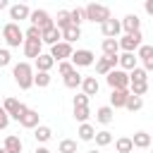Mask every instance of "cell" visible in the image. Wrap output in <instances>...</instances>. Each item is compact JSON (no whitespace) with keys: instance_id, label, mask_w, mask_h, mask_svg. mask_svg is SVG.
I'll return each instance as SVG.
<instances>
[{"instance_id":"cell-1","label":"cell","mask_w":153,"mask_h":153,"mask_svg":"<svg viewBox=\"0 0 153 153\" xmlns=\"http://www.w3.org/2000/svg\"><path fill=\"white\" fill-rule=\"evenodd\" d=\"M33 67L29 65V62H17L14 67H12V76H14V81H17V86L22 88V91H26V88H31L33 86Z\"/></svg>"},{"instance_id":"cell-2","label":"cell","mask_w":153,"mask_h":153,"mask_svg":"<svg viewBox=\"0 0 153 153\" xmlns=\"http://www.w3.org/2000/svg\"><path fill=\"white\" fill-rule=\"evenodd\" d=\"M84 17H86V22H93V24H103V22L112 19L110 7H105V5H96V2H91V5L84 7Z\"/></svg>"},{"instance_id":"cell-3","label":"cell","mask_w":153,"mask_h":153,"mask_svg":"<svg viewBox=\"0 0 153 153\" xmlns=\"http://www.w3.org/2000/svg\"><path fill=\"white\" fill-rule=\"evenodd\" d=\"M2 38H5V43H7L10 48L24 45V31H22L19 24H14V22H10V24L2 26Z\"/></svg>"},{"instance_id":"cell-4","label":"cell","mask_w":153,"mask_h":153,"mask_svg":"<svg viewBox=\"0 0 153 153\" xmlns=\"http://www.w3.org/2000/svg\"><path fill=\"white\" fill-rule=\"evenodd\" d=\"M105 79H108V86H110L112 91H124V88H129V72L112 69Z\"/></svg>"},{"instance_id":"cell-5","label":"cell","mask_w":153,"mask_h":153,"mask_svg":"<svg viewBox=\"0 0 153 153\" xmlns=\"http://www.w3.org/2000/svg\"><path fill=\"white\" fill-rule=\"evenodd\" d=\"M143 36H141V31H136V33H124L117 43H120V50H124V53H134V50H139L141 45H143V41H141Z\"/></svg>"},{"instance_id":"cell-6","label":"cell","mask_w":153,"mask_h":153,"mask_svg":"<svg viewBox=\"0 0 153 153\" xmlns=\"http://www.w3.org/2000/svg\"><path fill=\"white\" fill-rule=\"evenodd\" d=\"M29 22H31V26H36V29H41V31H45V29L55 26V24H53V19H50V14H48L45 10H31Z\"/></svg>"},{"instance_id":"cell-7","label":"cell","mask_w":153,"mask_h":153,"mask_svg":"<svg viewBox=\"0 0 153 153\" xmlns=\"http://www.w3.org/2000/svg\"><path fill=\"white\" fill-rule=\"evenodd\" d=\"M69 62L74 65V69H76V67H91V65L96 62V55H93L91 50H86V48H81V50H74V53H72V57H69Z\"/></svg>"},{"instance_id":"cell-8","label":"cell","mask_w":153,"mask_h":153,"mask_svg":"<svg viewBox=\"0 0 153 153\" xmlns=\"http://www.w3.org/2000/svg\"><path fill=\"white\" fill-rule=\"evenodd\" d=\"M72 45L69 43H65V41H60V43H55L53 48H50V57L55 60V62H65V60H69L72 57Z\"/></svg>"},{"instance_id":"cell-9","label":"cell","mask_w":153,"mask_h":153,"mask_svg":"<svg viewBox=\"0 0 153 153\" xmlns=\"http://www.w3.org/2000/svg\"><path fill=\"white\" fill-rule=\"evenodd\" d=\"M24 129H36L38 124H41V115H38V110H31V108H26L22 115H19V120H17Z\"/></svg>"},{"instance_id":"cell-10","label":"cell","mask_w":153,"mask_h":153,"mask_svg":"<svg viewBox=\"0 0 153 153\" xmlns=\"http://www.w3.org/2000/svg\"><path fill=\"white\" fill-rule=\"evenodd\" d=\"M2 108H5V112L10 115V120H19V115L26 110V105H24V103H19L17 98H5Z\"/></svg>"},{"instance_id":"cell-11","label":"cell","mask_w":153,"mask_h":153,"mask_svg":"<svg viewBox=\"0 0 153 153\" xmlns=\"http://www.w3.org/2000/svg\"><path fill=\"white\" fill-rule=\"evenodd\" d=\"M112 69H117V57H98L96 60V72L98 74H103V76H108Z\"/></svg>"},{"instance_id":"cell-12","label":"cell","mask_w":153,"mask_h":153,"mask_svg":"<svg viewBox=\"0 0 153 153\" xmlns=\"http://www.w3.org/2000/svg\"><path fill=\"white\" fill-rule=\"evenodd\" d=\"M29 17H31L29 5H24V2L10 5V19H14V24H17V22H22V19H29Z\"/></svg>"},{"instance_id":"cell-13","label":"cell","mask_w":153,"mask_h":153,"mask_svg":"<svg viewBox=\"0 0 153 153\" xmlns=\"http://www.w3.org/2000/svg\"><path fill=\"white\" fill-rule=\"evenodd\" d=\"M120 31H122V24H120L117 19H108V22L100 24V33H103L105 38H117Z\"/></svg>"},{"instance_id":"cell-14","label":"cell","mask_w":153,"mask_h":153,"mask_svg":"<svg viewBox=\"0 0 153 153\" xmlns=\"http://www.w3.org/2000/svg\"><path fill=\"white\" fill-rule=\"evenodd\" d=\"M60 38H62V31H60V29H55V26H50V29L41 31V43H48L50 48H53L55 43H60Z\"/></svg>"},{"instance_id":"cell-15","label":"cell","mask_w":153,"mask_h":153,"mask_svg":"<svg viewBox=\"0 0 153 153\" xmlns=\"http://www.w3.org/2000/svg\"><path fill=\"white\" fill-rule=\"evenodd\" d=\"M136 55L134 53H122V55H117V65H120V69L122 72H131L134 67H136Z\"/></svg>"},{"instance_id":"cell-16","label":"cell","mask_w":153,"mask_h":153,"mask_svg":"<svg viewBox=\"0 0 153 153\" xmlns=\"http://www.w3.org/2000/svg\"><path fill=\"white\" fill-rule=\"evenodd\" d=\"M120 24H122V29H124L127 33H136V31H141V19H139L136 14H127Z\"/></svg>"},{"instance_id":"cell-17","label":"cell","mask_w":153,"mask_h":153,"mask_svg":"<svg viewBox=\"0 0 153 153\" xmlns=\"http://www.w3.org/2000/svg\"><path fill=\"white\" fill-rule=\"evenodd\" d=\"M98 88H100V84H98V79L96 76H84V81H81V93L84 96H96L98 93Z\"/></svg>"},{"instance_id":"cell-18","label":"cell","mask_w":153,"mask_h":153,"mask_svg":"<svg viewBox=\"0 0 153 153\" xmlns=\"http://www.w3.org/2000/svg\"><path fill=\"white\" fill-rule=\"evenodd\" d=\"M103 55L105 57H117V53H120V43H117V38H103Z\"/></svg>"},{"instance_id":"cell-19","label":"cell","mask_w":153,"mask_h":153,"mask_svg":"<svg viewBox=\"0 0 153 153\" xmlns=\"http://www.w3.org/2000/svg\"><path fill=\"white\" fill-rule=\"evenodd\" d=\"M53 65H55V60L50 57V53H41L36 57V72H50Z\"/></svg>"},{"instance_id":"cell-20","label":"cell","mask_w":153,"mask_h":153,"mask_svg":"<svg viewBox=\"0 0 153 153\" xmlns=\"http://www.w3.org/2000/svg\"><path fill=\"white\" fill-rule=\"evenodd\" d=\"M127 98H129V88H124V91H112V93H110V108H112V110H115V108H124Z\"/></svg>"},{"instance_id":"cell-21","label":"cell","mask_w":153,"mask_h":153,"mask_svg":"<svg viewBox=\"0 0 153 153\" xmlns=\"http://www.w3.org/2000/svg\"><path fill=\"white\" fill-rule=\"evenodd\" d=\"M2 148H5L7 153H22V148H24V143H22V139H19V136H14V134H10V136L5 139V143H2Z\"/></svg>"},{"instance_id":"cell-22","label":"cell","mask_w":153,"mask_h":153,"mask_svg":"<svg viewBox=\"0 0 153 153\" xmlns=\"http://www.w3.org/2000/svg\"><path fill=\"white\" fill-rule=\"evenodd\" d=\"M22 48H24V55H26V57H33V60H36V57L41 55L43 43H41V41H24Z\"/></svg>"},{"instance_id":"cell-23","label":"cell","mask_w":153,"mask_h":153,"mask_svg":"<svg viewBox=\"0 0 153 153\" xmlns=\"http://www.w3.org/2000/svg\"><path fill=\"white\" fill-rule=\"evenodd\" d=\"M112 117H115V110H112L110 105H100V108L96 110V120H98L100 124H110Z\"/></svg>"},{"instance_id":"cell-24","label":"cell","mask_w":153,"mask_h":153,"mask_svg":"<svg viewBox=\"0 0 153 153\" xmlns=\"http://www.w3.org/2000/svg\"><path fill=\"white\" fill-rule=\"evenodd\" d=\"M62 81H65V86H67V88H79V86H81V81H84V76H81L76 69H72L69 74H65V76H62Z\"/></svg>"},{"instance_id":"cell-25","label":"cell","mask_w":153,"mask_h":153,"mask_svg":"<svg viewBox=\"0 0 153 153\" xmlns=\"http://www.w3.org/2000/svg\"><path fill=\"white\" fill-rule=\"evenodd\" d=\"M50 136H53V129H50L48 124H38V127L33 129V139H36L38 143H45V141H50Z\"/></svg>"},{"instance_id":"cell-26","label":"cell","mask_w":153,"mask_h":153,"mask_svg":"<svg viewBox=\"0 0 153 153\" xmlns=\"http://www.w3.org/2000/svg\"><path fill=\"white\" fill-rule=\"evenodd\" d=\"M53 24H55V29H60V31L69 29V26H72V19H69V10H60V12H57V19H55Z\"/></svg>"},{"instance_id":"cell-27","label":"cell","mask_w":153,"mask_h":153,"mask_svg":"<svg viewBox=\"0 0 153 153\" xmlns=\"http://www.w3.org/2000/svg\"><path fill=\"white\" fill-rule=\"evenodd\" d=\"M131 143H134V148H148L151 146V134L148 131H136L131 136Z\"/></svg>"},{"instance_id":"cell-28","label":"cell","mask_w":153,"mask_h":153,"mask_svg":"<svg viewBox=\"0 0 153 153\" xmlns=\"http://www.w3.org/2000/svg\"><path fill=\"white\" fill-rule=\"evenodd\" d=\"M141 81L148 84V72H146L143 67H134V69L129 72V84H141Z\"/></svg>"},{"instance_id":"cell-29","label":"cell","mask_w":153,"mask_h":153,"mask_svg":"<svg viewBox=\"0 0 153 153\" xmlns=\"http://www.w3.org/2000/svg\"><path fill=\"white\" fill-rule=\"evenodd\" d=\"M76 134H79V139H81V141H93V136H96V129H93L88 122H84V124H79Z\"/></svg>"},{"instance_id":"cell-30","label":"cell","mask_w":153,"mask_h":153,"mask_svg":"<svg viewBox=\"0 0 153 153\" xmlns=\"http://www.w3.org/2000/svg\"><path fill=\"white\" fill-rule=\"evenodd\" d=\"M62 38H65V43H69V45H72L74 41H79V38H81V29H79V26H69V29H65V31H62Z\"/></svg>"},{"instance_id":"cell-31","label":"cell","mask_w":153,"mask_h":153,"mask_svg":"<svg viewBox=\"0 0 153 153\" xmlns=\"http://www.w3.org/2000/svg\"><path fill=\"white\" fill-rule=\"evenodd\" d=\"M50 81H53L50 72H36V74H33V86H38V88L50 86Z\"/></svg>"},{"instance_id":"cell-32","label":"cell","mask_w":153,"mask_h":153,"mask_svg":"<svg viewBox=\"0 0 153 153\" xmlns=\"http://www.w3.org/2000/svg\"><path fill=\"white\" fill-rule=\"evenodd\" d=\"M93 141H96V146H110L112 143V134L108 131V129H103V131H96V136H93Z\"/></svg>"},{"instance_id":"cell-33","label":"cell","mask_w":153,"mask_h":153,"mask_svg":"<svg viewBox=\"0 0 153 153\" xmlns=\"http://www.w3.org/2000/svg\"><path fill=\"white\" fill-rule=\"evenodd\" d=\"M115 148H117V153H131L134 151V143H131L129 136H122V139L115 141Z\"/></svg>"},{"instance_id":"cell-34","label":"cell","mask_w":153,"mask_h":153,"mask_svg":"<svg viewBox=\"0 0 153 153\" xmlns=\"http://www.w3.org/2000/svg\"><path fill=\"white\" fill-rule=\"evenodd\" d=\"M69 19H72V26H79V29H81V22H86V17H84V7H74V10H69Z\"/></svg>"},{"instance_id":"cell-35","label":"cell","mask_w":153,"mask_h":153,"mask_svg":"<svg viewBox=\"0 0 153 153\" xmlns=\"http://www.w3.org/2000/svg\"><path fill=\"white\" fill-rule=\"evenodd\" d=\"M124 108H127L129 112H136V110H141V108H143V98H139V96H131V93H129V98H127Z\"/></svg>"},{"instance_id":"cell-36","label":"cell","mask_w":153,"mask_h":153,"mask_svg":"<svg viewBox=\"0 0 153 153\" xmlns=\"http://www.w3.org/2000/svg\"><path fill=\"white\" fill-rule=\"evenodd\" d=\"M57 153H76V141L72 139H62L57 146Z\"/></svg>"},{"instance_id":"cell-37","label":"cell","mask_w":153,"mask_h":153,"mask_svg":"<svg viewBox=\"0 0 153 153\" xmlns=\"http://www.w3.org/2000/svg\"><path fill=\"white\" fill-rule=\"evenodd\" d=\"M88 117H91V110H88V105H84V108H74V120L76 122H88Z\"/></svg>"},{"instance_id":"cell-38","label":"cell","mask_w":153,"mask_h":153,"mask_svg":"<svg viewBox=\"0 0 153 153\" xmlns=\"http://www.w3.org/2000/svg\"><path fill=\"white\" fill-rule=\"evenodd\" d=\"M151 57H153V45H141L139 53H136V60L146 62V60H151Z\"/></svg>"},{"instance_id":"cell-39","label":"cell","mask_w":153,"mask_h":153,"mask_svg":"<svg viewBox=\"0 0 153 153\" xmlns=\"http://www.w3.org/2000/svg\"><path fill=\"white\" fill-rule=\"evenodd\" d=\"M24 41H41V29L29 26V29L24 31Z\"/></svg>"},{"instance_id":"cell-40","label":"cell","mask_w":153,"mask_h":153,"mask_svg":"<svg viewBox=\"0 0 153 153\" xmlns=\"http://www.w3.org/2000/svg\"><path fill=\"white\" fill-rule=\"evenodd\" d=\"M72 69H74V65H72L69 60H65V62H57V72H60L62 76H65V74H69Z\"/></svg>"},{"instance_id":"cell-41","label":"cell","mask_w":153,"mask_h":153,"mask_svg":"<svg viewBox=\"0 0 153 153\" xmlns=\"http://www.w3.org/2000/svg\"><path fill=\"white\" fill-rule=\"evenodd\" d=\"M12 62V55H10V50L7 48H0V67H7Z\"/></svg>"},{"instance_id":"cell-42","label":"cell","mask_w":153,"mask_h":153,"mask_svg":"<svg viewBox=\"0 0 153 153\" xmlns=\"http://www.w3.org/2000/svg\"><path fill=\"white\" fill-rule=\"evenodd\" d=\"M84 105H88V96L76 93V96H74V108H84Z\"/></svg>"},{"instance_id":"cell-43","label":"cell","mask_w":153,"mask_h":153,"mask_svg":"<svg viewBox=\"0 0 153 153\" xmlns=\"http://www.w3.org/2000/svg\"><path fill=\"white\" fill-rule=\"evenodd\" d=\"M7 124H10V115H7L5 108L0 105V129H7Z\"/></svg>"},{"instance_id":"cell-44","label":"cell","mask_w":153,"mask_h":153,"mask_svg":"<svg viewBox=\"0 0 153 153\" xmlns=\"http://www.w3.org/2000/svg\"><path fill=\"white\" fill-rule=\"evenodd\" d=\"M143 10H146V12L153 17V0H146V2H143Z\"/></svg>"},{"instance_id":"cell-45","label":"cell","mask_w":153,"mask_h":153,"mask_svg":"<svg viewBox=\"0 0 153 153\" xmlns=\"http://www.w3.org/2000/svg\"><path fill=\"white\" fill-rule=\"evenodd\" d=\"M143 69H146V72H153V57H151V60H146V62H143Z\"/></svg>"},{"instance_id":"cell-46","label":"cell","mask_w":153,"mask_h":153,"mask_svg":"<svg viewBox=\"0 0 153 153\" xmlns=\"http://www.w3.org/2000/svg\"><path fill=\"white\" fill-rule=\"evenodd\" d=\"M33 153H50V151H48L45 146H36V151H33Z\"/></svg>"},{"instance_id":"cell-47","label":"cell","mask_w":153,"mask_h":153,"mask_svg":"<svg viewBox=\"0 0 153 153\" xmlns=\"http://www.w3.org/2000/svg\"><path fill=\"white\" fill-rule=\"evenodd\" d=\"M0 10H10V2L7 0H0Z\"/></svg>"},{"instance_id":"cell-48","label":"cell","mask_w":153,"mask_h":153,"mask_svg":"<svg viewBox=\"0 0 153 153\" xmlns=\"http://www.w3.org/2000/svg\"><path fill=\"white\" fill-rule=\"evenodd\" d=\"M0 153H7V151H5V148H2V146H0Z\"/></svg>"},{"instance_id":"cell-49","label":"cell","mask_w":153,"mask_h":153,"mask_svg":"<svg viewBox=\"0 0 153 153\" xmlns=\"http://www.w3.org/2000/svg\"><path fill=\"white\" fill-rule=\"evenodd\" d=\"M88 153H100V151H88Z\"/></svg>"},{"instance_id":"cell-50","label":"cell","mask_w":153,"mask_h":153,"mask_svg":"<svg viewBox=\"0 0 153 153\" xmlns=\"http://www.w3.org/2000/svg\"><path fill=\"white\" fill-rule=\"evenodd\" d=\"M0 36H2V29H0Z\"/></svg>"},{"instance_id":"cell-51","label":"cell","mask_w":153,"mask_h":153,"mask_svg":"<svg viewBox=\"0 0 153 153\" xmlns=\"http://www.w3.org/2000/svg\"><path fill=\"white\" fill-rule=\"evenodd\" d=\"M151 153H153V151H151Z\"/></svg>"}]
</instances>
